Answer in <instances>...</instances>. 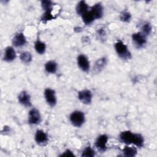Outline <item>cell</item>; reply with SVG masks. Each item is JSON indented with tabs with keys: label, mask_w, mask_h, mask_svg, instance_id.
<instances>
[{
	"label": "cell",
	"mask_w": 157,
	"mask_h": 157,
	"mask_svg": "<svg viewBox=\"0 0 157 157\" xmlns=\"http://www.w3.org/2000/svg\"><path fill=\"white\" fill-rule=\"evenodd\" d=\"M121 142L126 144H133L138 147H142L144 144L143 136L138 133H134L130 131H122L119 136Z\"/></svg>",
	"instance_id": "cell-1"
},
{
	"label": "cell",
	"mask_w": 157,
	"mask_h": 157,
	"mask_svg": "<svg viewBox=\"0 0 157 157\" xmlns=\"http://www.w3.org/2000/svg\"><path fill=\"white\" fill-rule=\"evenodd\" d=\"M115 49L117 55L121 59L128 60L131 58V52L123 41L120 40L117 41L115 44Z\"/></svg>",
	"instance_id": "cell-2"
},
{
	"label": "cell",
	"mask_w": 157,
	"mask_h": 157,
	"mask_svg": "<svg viewBox=\"0 0 157 157\" xmlns=\"http://www.w3.org/2000/svg\"><path fill=\"white\" fill-rule=\"evenodd\" d=\"M71 123L75 126L79 128L83 125L85 122V115L80 110H75L71 113L69 117Z\"/></svg>",
	"instance_id": "cell-3"
},
{
	"label": "cell",
	"mask_w": 157,
	"mask_h": 157,
	"mask_svg": "<svg viewBox=\"0 0 157 157\" xmlns=\"http://www.w3.org/2000/svg\"><path fill=\"white\" fill-rule=\"evenodd\" d=\"M132 40L136 48H143L146 45L147 42L146 36L141 32H138L132 34Z\"/></svg>",
	"instance_id": "cell-4"
},
{
	"label": "cell",
	"mask_w": 157,
	"mask_h": 157,
	"mask_svg": "<svg viewBox=\"0 0 157 157\" xmlns=\"http://www.w3.org/2000/svg\"><path fill=\"white\" fill-rule=\"evenodd\" d=\"M44 96L47 104L51 106L54 107L56 104V97L55 90L48 88L44 91Z\"/></svg>",
	"instance_id": "cell-5"
},
{
	"label": "cell",
	"mask_w": 157,
	"mask_h": 157,
	"mask_svg": "<svg viewBox=\"0 0 157 157\" xmlns=\"http://www.w3.org/2000/svg\"><path fill=\"white\" fill-rule=\"evenodd\" d=\"M41 121V116L39 111L33 108L31 109L28 113V123L30 124H37Z\"/></svg>",
	"instance_id": "cell-6"
},
{
	"label": "cell",
	"mask_w": 157,
	"mask_h": 157,
	"mask_svg": "<svg viewBox=\"0 0 157 157\" xmlns=\"http://www.w3.org/2000/svg\"><path fill=\"white\" fill-rule=\"evenodd\" d=\"M108 142V136L105 134H101L98 137L95 142V146L98 150L104 152L107 149V143Z\"/></svg>",
	"instance_id": "cell-7"
},
{
	"label": "cell",
	"mask_w": 157,
	"mask_h": 157,
	"mask_svg": "<svg viewBox=\"0 0 157 157\" xmlns=\"http://www.w3.org/2000/svg\"><path fill=\"white\" fill-rule=\"evenodd\" d=\"M92 97V93L89 90H83L78 93V99L84 104H91Z\"/></svg>",
	"instance_id": "cell-8"
},
{
	"label": "cell",
	"mask_w": 157,
	"mask_h": 157,
	"mask_svg": "<svg viewBox=\"0 0 157 157\" xmlns=\"http://www.w3.org/2000/svg\"><path fill=\"white\" fill-rule=\"evenodd\" d=\"M77 64L78 67L83 72H87L90 69V62L85 55H80L77 57Z\"/></svg>",
	"instance_id": "cell-9"
},
{
	"label": "cell",
	"mask_w": 157,
	"mask_h": 157,
	"mask_svg": "<svg viewBox=\"0 0 157 157\" xmlns=\"http://www.w3.org/2000/svg\"><path fill=\"white\" fill-rule=\"evenodd\" d=\"M12 44L16 47H21L26 44V39L23 33H17L12 39Z\"/></svg>",
	"instance_id": "cell-10"
},
{
	"label": "cell",
	"mask_w": 157,
	"mask_h": 157,
	"mask_svg": "<svg viewBox=\"0 0 157 157\" xmlns=\"http://www.w3.org/2000/svg\"><path fill=\"white\" fill-rule=\"evenodd\" d=\"M18 99L19 102L23 106L26 107H29L31 106V96L26 91H23L19 94Z\"/></svg>",
	"instance_id": "cell-11"
},
{
	"label": "cell",
	"mask_w": 157,
	"mask_h": 157,
	"mask_svg": "<svg viewBox=\"0 0 157 157\" xmlns=\"http://www.w3.org/2000/svg\"><path fill=\"white\" fill-rule=\"evenodd\" d=\"M34 139L36 143L40 145H45V144L47 143L48 140V138L47 133L40 129H39L36 131Z\"/></svg>",
	"instance_id": "cell-12"
},
{
	"label": "cell",
	"mask_w": 157,
	"mask_h": 157,
	"mask_svg": "<svg viewBox=\"0 0 157 157\" xmlns=\"http://www.w3.org/2000/svg\"><path fill=\"white\" fill-rule=\"evenodd\" d=\"M16 58V52L14 48L11 47L9 46L6 48L4 54V60L7 62H11L13 61Z\"/></svg>",
	"instance_id": "cell-13"
},
{
	"label": "cell",
	"mask_w": 157,
	"mask_h": 157,
	"mask_svg": "<svg viewBox=\"0 0 157 157\" xmlns=\"http://www.w3.org/2000/svg\"><path fill=\"white\" fill-rule=\"evenodd\" d=\"M90 11L93 14L95 19H99L102 18L103 15V7L101 3H96L93 5Z\"/></svg>",
	"instance_id": "cell-14"
},
{
	"label": "cell",
	"mask_w": 157,
	"mask_h": 157,
	"mask_svg": "<svg viewBox=\"0 0 157 157\" xmlns=\"http://www.w3.org/2000/svg\"><path fill=\"white\" fill-rule=\"evenodd\" d=\"M107 64V59L105 57H102L97 59L93 66V71L95 73L100 72Z\"/></svg>",
	"instance_id": "cell-15"
},
{
	"label": "cell",
	"mask_w": 157,
	"mask_h": 157,
	"mask_svg": "<svg viewBox=\"0 0 157 157\" xmlns=\"http://www.w3.org/2000/svg\"><path fill=\"white\" fill-rule=\"evenodd\" d=\"M58 69V64L55 61H48L45 64V70L47 73L55 74Z\"/></svg>",
	"instance_id": "cell-16"
},
{
	"label": "cell",
	"mask_w": 157,
	"mask_h": 157,
	"mask_svg": "<svg viewBox=\"0 0 157 157\" xmlns=\"http://www.w3.org/2000/svg\"><path fill=\"white\" fill-rule=\"evenodd\" d=\"M88 6L84 1H80L76 6V12L78 15H82L88 10Z\"/></svg>",
	"instance_id": "cell-17"
},
{
	"label": "cell",
	"mask_w": 157,
	"mask_h": 157,
	"mask_svg": "<svg viewBox=\"0 0 157 157\" xmlns=\"http://www.w3.org/2000/svg\"><path fill=\"white\" fill-rule=\"evenodd\" d=\"M82 18L83 23L86 25L91 24L94 21V20H96L93 14L90 10H88L85 13H83L82 15Z\"/></svg>",
	"instance_id": "cell-18"
},
{
	"label": "cell",
	"mask_w": 157,
	"mask_h": 157,
	"mask_svg": "<svg viewBox=\"0 0 157 157\" xmlns=\"http://www.w3.org/2000/svg\"><path fill=\"white\" fill-rule=\"evenodd\" d=\"M123 155L125 156L128 157H134L136 156L137 153V151L136 147H129V146H125L123 149Z\"/></svg>",
	"instance_id": "cell-19"
},
{
	"label": "cell",
	"mask_w": 157,
	"mask_h": 157,
	"mask_svg": "<svg viewBox=\"0 0 157 157\" xmlns=\"http://www.w3.org/2000/svg\"><path fill=\"white\" fill-rule=\"evenodd\" d=\"M34 48L36 52L40 55H42L45 53L46 50L45 44L39 39H37L34 44Z\"/></svg>",
	"instance_id": "cell-20"
},
{
	"label": "cell",
	"mask_w": 157,
	"mask_h": 157,
	"mask_svg": "<svg viewBox=\"0 0 157 157\" xmlns=\"http://www.w3.org/2000/svg\"><path fill=\"white\" fill-rule=\"evenodd\" d=\"M20 58L24 64H29L32 61V55L28 52H23L20 54Z\"/></svg>",
	"instance_id": "cell-21"
},
{
	"label": "cell",
	"mask_w": 157,
	"mask_h": 157,
	"mask_svg": "<svg viewBox=\"0 0 157 157\" xmlns=\"http://www.w3.org/2000/svg\"><path fill=\"white\" fill-rule=\"evenodd\" d=\"M52 10H45L44 13H43V15L41 17V21L43 23H46L48 21L52 20L53 18H55V17L53 15L52 13Z\"/></svg>",
	"instance_id": "cell-22"
},
{
	"label": "cell",
	"mask_w": 157,
	"mask_h": 157,
	"mask_svg": "<svg viewBox=\"0 0 157 157\" xmlns=\"http://www.w3.org/2000/svg\"><path fill=\"white\" fill-rule=\"evenodd\" d=\"M151 29L152 28L150 23H149L148 22H145L141 26V33H142L144 35L147 36V35H149L151 33Z\"/></svg>",
	"instance_id": "cell-23"
},
{
	"label": "cell",
	"mask_w": 157,
	"mask_h": 157,
	"mask_svg": "<svg viewBox=\"0 0 157 157\" xmlns=\"http://www.w3.org/2000/svg\"><path fill=\"white\" fill-rule=\"evenodd\" d=\"M120 19L123 22L128 23L131 19V15L129 12L126 10L122 11L120 15Z\"/></svg>",
	"instance_id": "cell-24"
},
{
	"label": "cell",
	"mask_w": 157,
	"mask_h": 157,
	"mask_svg": "<svg viewBox=\"0 0 157 157\" xmlns=\"http://www.w3.org/2000/svg\"><path fill=\"white\" fill-rule=\"evenodd\" d=\"M95 155L94 150L90 146L86 147L82 152V156L85 157H93Z\"/></svg>",
	"instance_id": "cell-25"
},
{
	"label": "cell",
	"mask_w": 157,
	"mask_h": 157,
	"mask_svg": "<svg viewBox=\"0 0 157 157\" xmlns=\"http://www.w3.org/2000/svg\"><path fill=\"white\" fill-rule=\"evenodd\" d=\"M53 3L51 1H42L41 2V6L42 9L44 10H52V6Z\"/></svg>",
	"instance_id": "cell-26"
},
{
	"label": "cell",
	"mask_w": 157,
	"mask_h": 157,
	"mask_svg": "<svg viewBox=\"0 0 157 157\" xmlns=\"http://www.w3.org/2000/svg\"><path fill=\"white\" fill-rule=\"evenodd\" d=\"M60 156H71V157L75 156L73 152L71 150H70L69 149L66 150Z\"/></svg>",
	"instance_id": "cell-27"
},
{
	"label": "cell",
	"mask_w": 157,
	"mask_h": 157,
	"mask_svg": "<svg viewBox=\"0 0 157 157\" xmlns=\"http://www.w3.org/2000/svg\"><path fill=\"white\" fill-rule=\"evenodd\" d=\"M98 35L101 37L102 39H104L105 35V31L103 28H101L99 29L98 31Z\"/></svg>",
	"instance_id": "cell-28"
}]
</instances>
